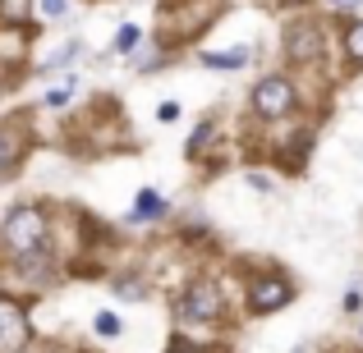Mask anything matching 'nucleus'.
Masks as SVG:
<instances>
[{
  "instance_id": "1",
  "label": "nucleus",
  "mask_w": 363,
  "mask_h": 353,
  "mask_svg": "<svg viewBox=\"0 0 363 353\" xmlns=\"http://www.w3.org/2000/svg\"><path fill=\"white\" fill-rule=\"evenodd\" d=\"M46 243V212L37 202H23L0 221V248L9 257H28V253H42Z\"/></svg>"
},
{
  "instance_id": "2",
  "label": "nucleus",
  "mask_w": 363,
  "mask_h": 353,
  "mask_svg": "<svg viewBox=\"0 0 363 353\" xmlns=\"http://www.w3.org/2000/svg\"><path fill=\"white\" fill-rule=\"evenodd\" d=\"M248 312L253 317H267V312H281L285 303L294 299V289H290V280L285 275H272V271H262V275H253L248 280Z\"/></svg>"
},
{
  "instance_id": "3",
  "label": "nucleus",
  "mask_w": 363,
  "mask_h": 353,
  "mask_svg": "<svg viewBox=\"0 0 363 353\" xmlns=\"http://www.w3.org/2000/svg\"><path fill=\"white\" fill-rule=\"evenodd\" d=\"M248 101H253V110L262 120H281L285 110H294V83L285 79V74H267V79L253 88Z\"/></svg>"
},
{
  "instance_id": "4",
  "label": "nucleus",
  "mask_w": 363,
  "mask_h": 353,
  "mask_svg": "<svg viewBox=\"0 0 363 353\" xmlns=\"http://www.w3.org/2000/svg\"><path fill=\"white\" fill-rule=\"evenodd\" d=\"M33 340V321H28L23 303L0 294V353H23Z\"/></svg>"
},
{
  "instance_id": "5",
  "label": "nucleus",
  "mask_w": 363,
  "mask_h": 353,
  "mask_svg": "<svg viewBox=\"0 0 363 353\" xmlns=\"http://www.w3.org/2000/svg\"><path fill=\"white\" fill-rule=\"evenodd\" d=\"M179 317L184 321H212V317H221V289H216L212 280H194L184 294H179Z\"/></svg>"
},
{
  "instance_id": "6",
  "label": "nucleus",
  "mask_w": 363,
  "mask_h": 353,
  "mask_svg": "<svg viewBox=\"0 0 363 353\" xmlns=\"http://www.w3.org/2000/svg\"><path fill=\"white\" fill-rule=\"evenodd\" d=\"M322 46H327V37H322V28L318 23H294V28H285V51H290V60H299V64H308V60H318L322 55Z\"/></svg>"
},
{
  "instance_id": "7",
  "label": "nucleus",
  "mask_w": 363,
  "mask_h": 353,
  "mask_svg": "<svg viewBox=\"0 0 363 353\" xmlns=\"http://www.w3.org/2000/svg\"><path fill=\"white\" fill-rule=\"evenodd\" d=\"M161 216H166V197H161L157 188H143V193L133 197L129 221H161Z\"/></svg>"
},
{
  "instance_id": "8",
  "label": "nucleus",
  "mask_w": 363,
  "mask_h": 353,
  "mask_svg": "<svg viewBox=\"0 0 363 353\" xmlns=\"http://www.w3.org/2000/svg\"><path fill=\"white\" fill-rule=\"evenodd\" d=\"M248 60H253V51H248V46H230V51H207L203 55L207 69H225V74H230V69H244Z\"/></svg>"
},
{
  "instance_id": "9",
  "label": "nucleus",
  "mask_w": 363,
  "mask_h": 353,
  "mask_svg": "<svg viewBox=\"0 0 363 353\" xmlns=\"http://www.w3.org/2000/svg\"><path fill=\"white\" fill-rule=\"evenodd\" d=\"M28 9H33V0H0V23L5 28L28 23Z\"/></svg>"
},
{
  "instance_id": "10",
  "label": "nucleus",
  "mask_w": 363,
  "mask_h": 353,
  "mask_svg": "<svg viewBox=\"0 0 363 353\" xmlns=\"http://www.w3.org/2000/svg\"><path fill=\"white\" fill-rule=\"evenodd\" d=\"M345 51H350L354 64H363V18H354V23L345 28Z\"/></svg>"
},
{
  "instance_id": "11",
  "label": "nucleus",
  "mask_w": 363,
  "mask_h": 353,
  "mask_svg": "<svg viewBox=\"0 0 363 353\" xmlns=\"http://www.w3.org/2000/svg\"><path fill=\"white\" fill-rule=\"evenodd\" d=\"M92 330L106 335V340H116L120 335V317H116V312H97V317H92Z\"/></svg>"
},
{
  "instance_id": "12",
  "label": "nucleus",
  "mask_w": 363,
  "mask_h": 353,
  "mask_svg": "<svg viewBox=\"0 0 363 353\" xmlns=\"http://www.w3.org/2000/svg\"><path fill=\"white\" fill-rule=\"evenodd\" d=\"M74 55H79V42H69V46H65V51H55L51 60L42 64V74H51V69H65V64H74Z\"/></svg>"
},
{
  "instance_id": "13",
  "label": "nucleus",
  "mask_w": 363,
  "mask_h": 353,
  "mask_svg": "<svg viewBox=\"0 0 363 353\" xmlns=\"http://www.w3.org/2000/svg\"><path fill=\"white\" fill-rule=\"evenodd\" d=\"M9 166H14V138H9V133L0 129V179L9 175Z\"/></svg>"
},
{
  "instance_id": "14",
  "label": "nucleus",
  "mask_w": 363,
  "mask_h": 353,
  "mask_svg": "<svg viewBox=\"0 0 363 353\" xmlns=\"http://www.w3.org/2000/svg\"><path fill=\"white\" fill-rule=\"evenodd\" d=\"M138 37H143L138 28H133V23H124L120 33H116V51H133V46H138Z\"/></svg>"
},
{
  "instance_id": "15",
  "label": "nucleus",
  "mask_w": 363,
  "mask_h": 353,
  "mask_svg": "<svg viewBox=\"0 0 363 353\" xmlns=\"http://www.w3.org/2000/svg\"><path fill=\"white\" fill-rule=\"evenodd\" d=\"M207 138H212V120H203V124H198V133H194V138H189V156H198Z\"/></svg>"
},
{
  "instance_id": "16",
  "label": "nucleus",
  "mask_w": 363,
  "mask_h": 353,
  "mask_svg": "<svg viewBox=\"0 0 363 353\" xmlns=\"http://www.w3.org/2000/svg\"><path fill=\"white\" fill-rule=\"evenodd\" d=\"M69 92H74V79H65L60 88H51V92H46V106H65V101H69Z\"/></svg>"
},
{
  "instance_id": "17",
  "label": "nucleus",
  "mask_w": 363,
  "mask_h": 353,
  "mask_svg": "<svg viewBox=\"0 0 363 353\" xmlns=\"http://www.w3.org/2000/svg\"><path fill=\"white\" fill-rule=\"evenodd\" d=\"M116 289L124 294V299H143V294H147V289H143V280H116Z\"/></svg>"
},
{
  "instance_id": "18",
  "label": "nucleus",
  "mask_w": 363,
  "mask_h": 353,
  "mask_svg": "<svg viewBox=\"0 0 363 353\" xmlns=\"http://www.w3.org/2000/svg\"><path fill=\"white\" fill-rule=\"evenodd\" d=\"M65 9H69V0H42V14L46 18H60Z\"/></svg>"
},
{
  "instance_id": "19",
  "label": "nucleus",
  "mask_w": 363,
  "mask_h": 353,
  "mask_svg": "<svg viewBox=\"0 0 363 353\" xmlns=\"http://www.w3.org/2000/svg\"><path fill=\"white\" fill-rule=\"evenodd\" d=\"M157 120H179V101H161V106H157Z\"/></svg>"
},
{
  "instance_id": "20",
  "label": "nucleus",
  "mask_w": 363,
  "mask_h": 353,
  "mask_svg": "<svg viewBox=\"0 0 363 353\" xmlns=\"http://www.w3.org/2000/svg\"><path fill=\"white\" fill-rule=\"evenodd\" d=\"M166 353H203L198 345H189V340H170V349Z\"/></svg>"
},
{
  "instance_id": "21",
  "label": "nucleus",
  "mask_w": 363,
  "mask_h": 353,
  "mask_svg": "<svg viewBox=\"0 0 363 353\" xmlns=\"http://www.w3.org/2000/svg\"><path fill=\"white\" fill-rule=\"evenodd\" d=\"M359 308H363V294L350 289V294H345V312H359Z\"/></svg>"
},
{
  "instance_id": "22",
  "label": "nucleus",
  "mask_w": 363,
  "mask_h": 353,
  "mask_svg": "<svg viewBox=\"0 0 363 353\" xmlns=\"http://www.w3.org/2000/svg\"><path fill=\"white\" fill-rule=\"evenodd\" d=\"M331 5H336V9H359L363 0H331Z\"/></svg>"
},
{
  "instance_id": "23",
  "label": "nucleus",
  "mask_w": 363,
  "mask_h": 353,
  "mask_svg": "<svg viewBox=\"0 0 363 353\" xmlns=\"http://www.w3.org/2000/svg\"><path fill=\"white\" fill-rule=\"evenodd\" d=\"M5 83H9V69H5V55H0V92H5Z\"/></svg>"
}]
</instances>
